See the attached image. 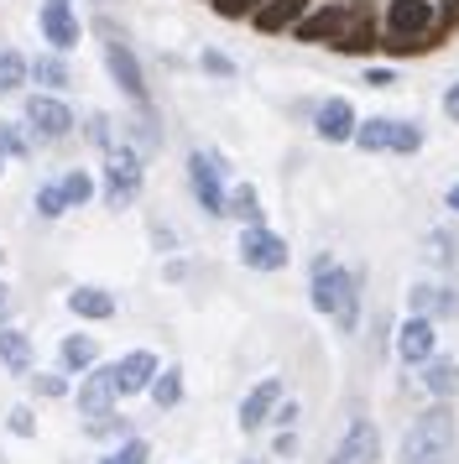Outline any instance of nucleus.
Masks as SVG:
<instances>
[{"instance_id": "nucleus-1", "label": "nucleus", "mask_w": 459, "mask_h": 464, "mask_svg": "<svg viewBox=\"0 0 459 464\" xmlns=\"http://www.w3.org/2000/svg\"><path fill=\"white\" fill-rule=\"evenodd\" d=\"M449 454H454V412L438 401V407H428V412L402 433L396 464H449Z\"/></svg>"}, {"instance_id": "nucleus-2", "label": "nucleus", "mask_w": 459, "mask_h": 464, "mask_svg": "<svg viewBox=\"0 0 459 464\" xmlns=\"http://www.w3.org/2000/svg\"><path fill=\"white\" fill-rule=\"evenodd\" d=\"M313 308L339 318V329H355V276L334 266L329 256L313 261Z\"/></svg>"}, {"instance_id": "nucleus-3", "label": "nucleus", "mask_w": 459, "mask_h": 464, "mask_svg": "<svg viewBox=\"0 0 459 464\" xmlns=\"http://www.w3.org/2000/svg\"><path fill=\"white\" fill-rule=\"evenodd\" d=\"M350 141H360L366 151H417L423 147V130L413 121H386V115H376L366 126H355Z\"/></svg>"}, {"instance_id": "nucleus-4", "label": "nucleus", "mask_w": 459, "mask_h": 464, "mask_svg": "<svg viewBox=\"0 0 459 464\" xmlns=\"http://www.w3.org/2000/svg\"><path fill=\"white\" fill-rule=\"evenodd\" d=\"M240 261L250 272H282L288 266V240L267 225H246L240 230Z\"/></svg>"}, {"instance_id": "nucleus-5", "label": "nucleus", "mask_w": 459, "mask_h": 464, "mask_svg": "<svg viewBox=\"0 0 459 464\" xmlns=\"http://www.w3.org/2000/svg\"><path fill=\"white\" fill-rule=\"evenodd\" d=\"M355 22H366L360 5H324L318 16H298V37H303V43H334V37H345Z\"/></svg>"}, {"instance_id": "nucleus-6", "label": "nucleus", "mask_w": 459, "mask_h": 464, "mask_svg": "<svg viewBox=\"0 0 459 464\" xmlns=\"http://www.w3.org/2000/svg\"><path fill=\"white\" fill-rule=\"evenodd\" d=\"M136 188H142L136 151H110V162H104V198H110V209H125L136 198Z\"/></svg>"}, {"instance_id": "nucleus-7", "label": "nucleus", "mask_w": 459, "mask_h": 464, "mask_svg": "<svg viewBox=\"0 0 459 464\" xmlns=\"http://www.w3.org/2000/svg\"><path fill=\"white\" fill-rule=\"evenodd\" d=\"M26 121H32V130H37L42 141H63L73 130V110L63 105V100H53V94H32L26 100Z\"/></svg>"}, {"instance_id": "nucleus-8", "label": "nucleus", "mask_w": 459, "mask_h": 464, "mask_svg": "<svg viewBox=\"0 0 459 464\" xmlns=\"http://www.w3.org/2000/svg\"><path fill=\"white\" fill-rule=\"evenodd\" d=\"M115 365H89V376L79 386V407L89 418H110V407H115Z\"/></svg>"}, {"instance_id": "nucleus-9", "label": "nucleus", "mask_w": 459, "mask_h": 464, "mask_svg": "<svg viewBox=\"0 0 459 464\" xmlns=\"http://www.w3.org/2000/svg\"><path fill=\"white\" fill-rule=\"evenodd\" d=\"M42 37H47V47H58V53H68V47L79 43L73 0H42Z\"/></svg>"}, {"instance_id": "nucleus-10", "label": "nucleus", "mask_w": 459, "mask_h": 464, "mask_svg": "<svg viewBox=\"0 0 459 464\" xmlns=\"http://www.w3.org/2000/svg\"><path fill=\"white\" fill-rule=\"evenodd\" d=\"M188 178H193V193L209 214H225V188H220V162L209 151H193L188 157Z\"/></svg>"}, {"instance_id": "nucleus-11", "label": "nucleus", "mask_w": 459, "mask_h": 464, "mask_svg": "<svg viewBox=\"0 0 459 464\" xmlns=\"http://www.w3.org/2000/svg\"><path fill=\"white\" fill-rule=\"evenodd\" d=\"M376 454H381V433L371 422H350V433L339 439L329 464H376Z\"/></svg>"}, {"instance_id": "nucleus-12", "label": "nucleus", "mask_w": 459, "mask_h": 464, "mask_svg": "<svg viewBox=\"0 0 459 464\" xmlns=\"http://www.w3.org/2000/svg\"><path fill=\"white\" fill-rule=\"evenodd\" d=\"M104 63H110V73H115V84H121L136 105H146V79H142V63L131 58V47L110 43V47H104Z\"/></svg>"}, {"instance_id": "nucleus-13", "label": "nucleus", "mask_w": 459, "mask_h": 464, "mask_svg": "<svg viewBox=\"0 0 459 464\" xmlns=\"http://www.w3.org/2000/svg\"><path fill=\"white\" fill-rule=\"evenodd\" d=\"M151 376H157V355H151V350H131V355L115 365V392H121V397H136V392L151 386Z\"/></svg>"}, {"instance_id": "nucleus-14", "label": "nucleus", "mask_w": 459, "mask_h": 464, "mask_svg": "<svg viewBox=\"0 0 459 464\" xmlns=\"http://www.w3.org/2000/svg\"><path fill=\"white\" fill-rule=\"evenodd\" d=\"M386 22H392V37H428L434 5H428V0H392Z\"/></svg>"}, {"instance_id": "nucleus-15", "label": "nucleus", "mask_w": 459, "mask_h": 464, "mask_svg": "<svg viewBox=\"0 0 459 464\" xmlns=\"http://www.w3.org/2000/svg\"><path fill=\"white\" fill-rule=\"evenodd\" d=\"M396 355L407 360V365H423V360L434 355V318L413 314L402 324V334H396Z\"/></svg>"}, {"instance_id": "nucleus-16", "label": "nucleus", "mask_w": 459, "mask_h": 464, "mask_svg": "<svg viewBox=\"0 0 459 464\" xmlns=\"http://www.w3.org/2000/svg\"><path fill=\"white\" fill-rule=\"evenodd\" d=\"M277 397H282V381H261V386H256V392L240 401V433H256V428L271 418Z\"/></svg>"}, {"instance_id": "nucleus-17", "label": "nucleus", "mask_w": 459, "mask_h": 464, "mask_svg": "<svg viewBox=\"0 0 459 464\" xmlns=\"http://www.w3.org/2000/svg\"><path fill=\"white\" fill-rule=\"evenodd\" d=\"M313 126H318V136H324V141H350V136H355L350 100H329V105L318 110V121H313Z\"/></svg>"}, {"instance_id": "nucleus-18", "label": "nucleus", "mask_w": 459, "mask_h": 464, "mask_svg": "<svg viewBox=\"0 0 459 464\" xmlns=\"http://www.w3.org/2000/svg\"><path fill=\"white\" fill-rule=\"evenodd\" d=\"M303 11H308V0H261V5H256V26H261V32H282V26H292Z\"/></svg>"}, {"instance_id": "nucleus-19", "label": "nucleus", "mask_w": 459, "mask_h": 464, "mask_svg": "<svg viewBox=\"0 0 459 464\" xmlns=\"http://www.w3.org/2000/svg\"><path fill=\"white\" fill-rule=\"evenodd\" d=\"M68 308L79 318H110L115 314V297L104 293V287H73V293H68Z\"/></svg>"}, {"instance_id": "nucleus-20", "label": "nucleus", "mask_w": 459, "mask_h": 464, "mask_svg": "<svg viewBox=\"0 0 459 464\" xmlns=\"http://www.w3.org/2000/svg\"><path fill=\"white\" fill-rule=\"evenodd\" d=\"M0 365L5 371H32V339L21 334V329H0Z\"/></svg>"}, {"instance_id": "nucleus-21", "label": "nucleus", "mask_w": 459, "mask_h": 464, "mask_svg": "<svg viewBox=\"0 0 459 464\" xmlns=\"http://www.w3.org/2000/svg\"><path fill=\"white\" fill-rule=\"evenodd\" d=\"M423 365H428V371H423V386H428V392H434V397H454L459 392V365L454 360H423Z\"/></svg>"}, {"instance_id": "nucleus-22", "label": "nucleus", "mask_w": 459, "mask_h": 464, "mask_svg": "<svg viewBox=\"0 0 459 464\" xmlns=\"http://www.w3.org/2000/svg\"><path fill=\"white\" fill-rule=\"evenodd\" d=\"M459 308V293H444V287H413V314H423V318H434V314H454Z\"/></svg>"}, {"instance_id": "nucleus-23", "label": "nucleus", "mask_w": 459, "mask_h": 464, "mask_svg": "<svg viewBox=\"0 0 459 464\" xmlns=\"http://www.w3.org/2000/svg\"><path fill=\"white\" fill-rule=\"evenodd\" d=\"M146 392H151V397H157V407H178V401H183V371H162V365H157V376H151V386H146Z\"/></svg>"}, {"instance_id": "nucleus-24", "label": "nucleus", "mask_w": 459, "mask_h": 464, "mask_svg": "<svg viewBox=\"0 0 459 464\" xmlns=\"http://www.w3.org/2000/svg\"><path fill=\"white\" fill-rule=\"evenodd\" d=\"M94 355H100V350H94V339L89 334H68L63 339V365H68V371H89Z\"/></svg>"}, {"instance_id": "nucleus-25", "label": "nucleus", "mask_w": 459, "mask_h": 464, "mask_svg": "<svg viewBox=\"0 0 459 464\" xmlns=\"http://www.w3.org/2000/svg\"><path fill=\"white\" fill-rule=\"evenodd\" d=\"M26 58L21 53H11V47H0V94H11V89H21L26 84Z\"/></svg>"}, {"instance_id": "nucleus-26", "label": "nucleus", "mask_w": 459, "mask_h": 464, "mask_svg": "<svg viewBox=\"0 0 459 464\" xmlns=\"http://www.w3.org/2000/svg\"><path fill=\"white\" fill-rule=\"evenodd\" d=\"M225 214H240L246 225H261V204H256V188H250V183H240V188L225 198Z\"/></svg>"}, {"instance_id": "nucleus-27", "label": "nucleus", "mask_w": 459, "mask_h": 464, "mask_svg": "<svg viewBox=\"0 0 459 464\" xmlns=\"http://www.w3.org/2000/svg\"><path fill=\"white\" fill-rule=\"evenodd\" d=\"M37 84H47V89H68L73 79H68V68H63V58H42V63H32L26 68Z\"/></svg>"}, {"instance_id": "nucleus-28", "label": "nucleus", "mask_w": 459, "mask_h": 464, "mask_svg": "<svg viewBox=\"0 0 459 464\" xmlns=\"http://www.w3.org/2000/svg\"><path fill=\"white\" fill-rule=\"evenodd\" d=\"M63 198H68V209H73V204H89V198H94L89 172H68V178H63Z\"/></svg>"}, {"instance_id": "nucleus-29", "label": "nucleus", "mask_w": 459, "mask_h": 464, "mask_svg": "<svg viewBox=\"0 0 459 464\" xmlns=\"http://www.w3.org/2000/svg\"><path fill=\"white\" fill-rule=\"evenodd\" d=\"M63 209H68V198H63V183H47V188H37V214H42V219H58Z\"/></svg>"}, {"instance_id": "nucleus-30", "label": "nucleus", "mask_w": 459, "mask_h": 464, "mask_svg": "<svg viewBox=\"0 0 459 464\" xmlns=\"http://www.w3.org/2000/svg\"><path fill=\"white\" fill-rule=\"evenodd\" d=\"M100 464H146V443L142 439H131V443H121L110 459H100Z\"/></svg>"}, {"instance_id": "nucleus-31", "label": "nucleus", "mask_w": 459, "mask_h": 464, "mask_svg": "<svg viewBox=\"0 0 459 464\" xmlns=\"http://www.w3.org/2000/svg\"><path fill=\"white\" fill-rule=\"evenodd\" d=\"M0 157H26V136L11 126H0Z\"/></svg>"}, {"instance_id": "nucleus-32", "label": "nucleus", "mask_w": 459, "mask_h": 464, "mask_svg": "<svg viewBox=\"0 0 459 464\" xmlns=\"http://www.w3.org/2000/svg\"><path fill=\"white\" fill-rule=\"evenodd\" d=\"M261 0H214V11L220 16H246V11H256Z\"/></svg>"}, {"instance_id": "nucleus-33", "label": "nucleus", "mask_w": 459, "mask_h": 464, "mask_svg": "<svg viewBox=\"0 0 459 464\" xmlns=\"http://www.w3.org/2000/svg\"><path fill=\"white\" fill-rule=\"evenodd\" d=\"M37 392H42V397H63V392H68V381L53 371V376H37Z\"/></svg>"}, {"instance_id": "nucleus-34", "label": "nucleus", "mask_w": 459, "mask_h": 464, "mask_svg": "<svg viewBox=\"0 0 459 464\" xmlns=\"http://www.w3.org/2000/svg\"><path fill=\"white\" fill-rule=\"evenodd\" d=\"M204 68H209V73H220V79H230V73H235V63H230L225 53H204Z\"/></svg>"}, {"instance_id": "nucleus-35", "label": "nucleus", "mask_w": 459, "mask_h": 464, "mask_svg": "<svg viewBox=\"0 0 459 464\" xmlns=\"http://www.w3.org/2000/svg\"><path fill=\"white\" fill-rule=\"evenodd\" d=\"M428 246H434V261H454V240L449 235H428Z\"/></svg>"}, {"instance_id": "nucleus-36", "label": "nucleus", "mask_w": 459, "mask_h": 464, "mask_svg": "<svg viewBox=\"0 0 459 464\" xmlns=\"http://www.w3.org/2000/svg\"><path fill=\"white\" fill-rule=\"evenodd\" d=\"M32 428H37V422H32V412H26V407H16V412H11V433L32 439Z\"/></svg>"}, {"instance_id": "nucleus-37", "label": "nucleus", "mask_w": 459, "mask_h": 464, "mask_svg": "<svg viewBox=\"0 0 459 464\" xmlns=\"http://www.w3.org/2000/svg\"><path fill=\"white\" fill-rule=\"evenodd\" d=\"M89 141H100V147L110 141V126H104V115H94V121H89Z\"/></svg>"}, {"instance_id": "nucleus-38", "label": "nucleus", "mask_w": 459, "mask_h": 464, "mask_svg": "<svg viewBox=\"0 0 459 464\" xmlns=\"http://www.w3.org/2000/svg\"><path fill=\"white\" fill-rule=\"evenodd\" d=\"M392 79H396L392 68H371V73H366V84H376V89H386Z\"/></svg>"}, {"instance_id": "nucleus-39", "label": "nucleus", "mask_w": 459, "mask_h": 464, "mask_svg": "<svg viewBox=\"0 0 459 464\" xmlns=\"http://www.w3.org/2000/svg\"><path fill=\"white\" fill-rule=\"evenodd\" d=\"M11 318V282H0V324Z\"/></svg>"}, {"instance_id": "nucleus-40", "label": "nucleus", "mask_w": 459, "mask_h": 464, "mask_svg": "<svg viewBox=\"0 0 459 464\" xmlns=\"http://www.w3.org/2000/svg\"><path fill=\"white\" fill-rule=\"evenodd\" d=\"M444 110H449V121H459V84L444 94Z\"/></svg>"}, {"instance_id": "nucleus-41", "label": "nucleus", "mask_w": 459, "mask_h": 464, "mask_svg": "<svg viewBox=\"0 0 459 464\" xmlns=\"http://www.w3.org/2000/svg\"><path fill=\"white\" fill-rule=\"evenodd\" d=\"M449 209L459 214V183H454V188H449Z\"/></svg>"}, {"instance_id": "nucleus-42", "label": "nucleus", "mask_w": 459, "mask_h": 464, "mask_svg": "<svg viewBox=\"0 0 459 464\" xmlns=\"http://www.w3.org/2000/svg\"><path fill=\"white\" fill-rule=\"evenodd\" d=\"M246 464H261V459H246Z\"/></svg>"}, {"instance_id": "nucleus-43", "label": "nucleus", "mask_w": 459, "mask_h": 464, "mask_svg": "<svg viewBox=\"0 0 459 464\" xmlns=\"http://www.w3.org/2000/svg\"><path fill=\"white\" fill-rule=\"evenodd\" d=\"M0 261H5V251H0Z\"/></svg>"}]
</instances>
